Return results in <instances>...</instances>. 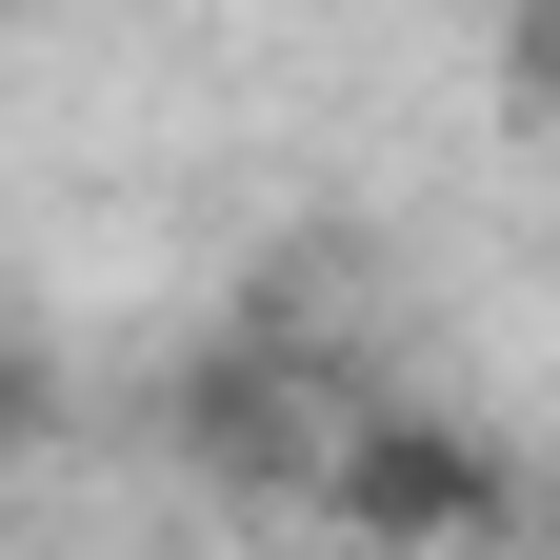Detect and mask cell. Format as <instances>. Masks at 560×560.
<instances>
[{
    "mask_svg": "<svg viewBox=\"0 0 560 560\" xmlns=\"http://www.w3.org/2000/svg\"><path fill=\"white\" fill-rule=\"evenodd\" d=\"M521 81H560V21H540V40H521Z\"/></svg>",
    "mask_w": 560,
    "mask_h": 560,
    "instance_id": "3957f363",
    "label": "cell"
},
{
    "mask_svg": "<svg viewBox=\"0 0 560 560\" xmlns=\"http://www.w3.org/2000/svg\"><path fill=\"white\" fill-rule=\"evenodd\" d=\"M320 521L361 560H460V540H501V441L441 420V400H361L320 441Z\"/></svg>",
    "mask_w": 560,
    "mask_h": 560,
    "instance_id": "6da1fadb",
    "label": "cell"
},
{
    "mask_svg": "<svg viewBox=\"0 0 560 560\" xmlns=\"http://www.w3.org/2000/svg\"><path fill=\"white\" fill-rule=\"evenodd\" d=\"M21 441H40V381H21V361H0V480H21Z\"/></svg>",
    "mask_w": 560,
    "mask_h": 560,
    "instance_id": "7a4b0ae2",
    "label": "cell"
}]
</instances>
